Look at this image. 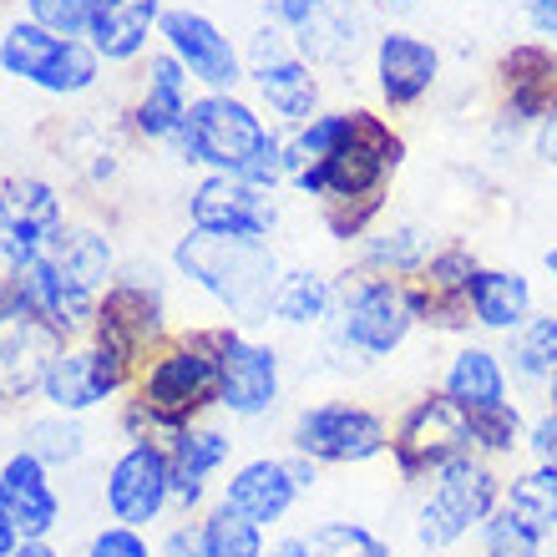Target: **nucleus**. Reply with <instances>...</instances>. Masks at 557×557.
Wrapping results in <instances>:
<instances>
[{"label": "nucleus", "mask_w": 557, "mask_h": 557, "mask_svg": "<svg viewBox=\"0 0 557 557\" xmlns=\"http://www.w3.org/2000/svg\"><path fill=\"white\" fill-rule=\"evenodd\" d=\"M400 162H406V137L366 107L320 112L305 127H294V137H284L289 188L314 198L320 208L385 203Z\"/></svg>", "instance_id": "f257e3e1"}, {"label": "nucleus", "mask_w": 557, "mask_h": 557, "mask_svg": "<svg viewBox=\"0 0 557 557\" xmlns=\"http://www.w3.org/2000/svg\"><path fill=\"white\" fill-rule=\"evenodd\" d=\"M173 147H177V158L193 162V168L244 177V183H253V188H264V193H274L278 183H289L284 137L238 91H198Z\"/></svg>", "instance_id": "f03ea898"}, {"label": "nucleus", "mask_w": 557, "mask_h": 557, "mask_svg": "<svg viewBox=\"0 0 557 557\" xmlns=\"http://www.w3.org/2000/svg\"><path fill=\"white\" fill-rule=\"evenodd\" d=\"M30 309H41L61 335H87L97 320L107 284L117 278V249L102 228L91 223H66L41 259L21 269H5Z\"/></svg>", "instance_id": "7ed1b4c3"}, {"label": "nucleus", "mask_w": 557, "mask_h": 557, "mask_svg": "<svg viewBox=\"0 0 557 557\" xmlns=\"http://www.w3.org/2000/svg\"><path fill=\"white\" fill-rule=\"evenodd\" d=\"M173 269L198 294H208L238 330L269 320V299H274V284L284 274L274 244H264V238H219L198 234V228H188L173 244Z\"/></svg>", "instance_id": "20e7f679"}, {"label": "nucleus", "mask_w": 557, "mask_h": 557, "mask_svg": "<svg viewBox=\"0 0 557 557\" xmlns=\"http://www.w3.org/2000/svg\"><path fill=\"white\" fill-rule=\"evenodd\" d=\"M133 406L143 411L147 431H188L203 411H219V355L213 330H188L147 355V366L133 381Z\"/></svg>", "instance_id": "39448f33"}, {"label": "nucleus", "mask_w": 557, "mask_h": 557, "mask_svg": "<svg viewBox=\"0 0 557 557\" xmlns=\"http://www.w3.org/2000/svg\"><path fill=\"white\" fill-rule=\"evenodd\" d=\"M416 330L411 299H406V278L391 274H355L339 278V305L330 314V350L345 355V366H381Z\"/></svg>", "instance_id": "423d86ee"}, {"label": "nucleus", "mask_w": 557, "mask_h": 557, "mask_svg": "<svg viewBox=\"0 0 557 557\" xmlns=\"http://www.w3.org/2000/svg\"><path fill=\"white\" fill-rule=\"evenodd\" d=\"M502 476L492 467V456H456L431 476V492H425L421 512H416V543L431 547V553H446L461 537L482 532V522L502 507Z\"/></svg>", "instance_id": "0eeeda50"}, {"label": "nucleus", "mask_w": 557, "mask_h": 557, "mask_svg": "<svg viewBox=\"0 0 557 557\" xmlns=\"http://www.w3.org/2000/svg\"><path fill=\"white\" fill-rule=\"evenodd\" d=\"M87 339L97 350H107L122 366L143 370V360L158 345H168V294L152 264H127L117 269V278L107 284L97 320H91Z\"/></svg>", "instance_id": "6e6552de"}, {"label": "nucleus", "mask_w": 557, "mask_h": 557, "mask_svg": "<svg viewBox=\"0 0 557 557\" xmlns=\"http://www.w3.org/2000/svg\"><path fill=\"white\" fill-rule=\"evenodd\" d=\"M0 72L46 97H82L102 82V57L87 36H57L41 21L21 15L0 30Z\"/></svg>", "instance_id": "1a4fd4ad"}, {"label": "nucleus", "mask_w": 557, "mask_h": 557, "mask_svg": "<svg viewBox=\"0 0 557 557\" xmlns=\"http://www.w3.org/2000/svg\"><path fill=\"white\" fill-rule=\"evenodd\" d=\"M61 350L66 335L41 309H30L0 269V406H26L30 396H41L46 370L57 366Z\"/></svg>", "instance_id": "9d476101"}, {"label": "nucleus", "mask_w": 557, "mask_h": 557, "mask_svg": "<svg viewBox=\"0 0 557 557\" xmlns=\"http://www.w3.org/2000/svg\"><path fill=\"white\" fill-rule=\"evenodd\" d=\"M289 446L314 467H366L391 451V421L360 400H314L294 416Z\"/></svg>", "instance_id": "9b49d317"}, {"label": "nucleus", "mask_w": 557, "mask_h": 557, "mask_svg": "<svg viewBox=\"0 0 557 557\" xmlns=\"http://www.w3.org/2000/svg\"><path fill=\"white\" fill-rule=\"evenodd\" d=\"M467 451H476L471 446V421L446 391H425L391 425V461H396L400 482H431L446 461Z\"/></svg>", "instance_id": "f8f14e48"}, {"label": "nucleus", "mask_w": 557, "mask_h": 557, "mask_svg": "<svg viewBox=\"0 0 557 557\" xmlns=\"http://www.w3.org/2000/svg\"><path fill=\"white\" fill-rule=\"evenodd\" d=\"M244 66H249V82H253V91H259V102H264L284 127H305L309 117H320V97H324L320 66H309V61L299 57V46H294L289 30H278L274 21L259 26Z\"/></svg>", "instance_id": "ddd939ff"}, {"label": "nucleus", "mask_w": 557, "mask_h": 557, "mask_svg": "<svg viewBox=\"0 0 557 557\" xmlns=\"http://www.w3.org/2000/svg\"><path fill=\"white\" fill-rule=\"evenodd\" d=\"M208 330H213V355H219V411H228L234 421L269 416L284 396L278 350L238 324H208Z\"/></svg>", "instance_id": "4468645a"}, {"label": "nucleus", "mask_w": 557, "mask_h": 557, "mask_svg": "<svg viewBox=\"0 0 557 557\" xmlns=\"http://www.w3.org/2000/svg\"><path fill=\"white\" fill-rule=\"evenodd\" d=\"M314 476L320 467L309 461V456H253L244 467L223 482V497L219 507H228L234 517L253 522V528H274L284 517L294 512V502L314 492Z\"/></svg>", "instance_id": "2eb2a0df"}, {"label": "nucleus", "mask_w": 557, "mask_h": 557, "mask_svg": "<svg viewBox=\"0 0 557 557\" xmlns=\"http://www.w3.org/2000/svg\"><path fill=\"white\" fill-rule=\"evenodd\" d=\"M61 228H66V203L57 183L36 173H15L0 183V269L41 259Z\"/></svg>", "instance_id": "dca6fc26"}, {"label": "nucleus", "mask_w": 557, "mask_h": 557, "mask_svg": "<svg viewBox=\"0 0 557 557\" xmlns=\"http://www.w3.org/2000/svg\"><path fill=\"white\" fill-rule=\"evenodd\" d=\"M497 137H532V127L557 112V46L553 41H522L502 51L497 61Z\"/></svg>", "instance_id": "f3484780"}, {"label": "nucleus", "mask_w": 557, "mask_h": 557, "mask_svg": "<svg viewBox=\"0 0 557 557\" xmlns=\"http://www.w3.org/2000/svg\"><path fill=\"white\" fill-rule=\"evenodd\" d=\"M102 497H107L112 522H122V528L143 532L147 522H158V517L173 507V456H168V446L152 436L133 441V446L107 467Z\"/></svg>", "instance_id": "a211bd4d"}, {"label": "nucleus", "mask_w": 557, "mask_h": 557, "mask_svg": "<svg viewBox=\"0 0 557 557\" xmlns=\"http://www.w3.org/2000/svg\"><path fill=\"white\" fill-rule=\"evenodd\" d=\"M158 36H162V51H173L203 91H234L238 82H249L244 51L228 41V30L213 15L193 11V5H168Z\"/></svg>", "instance_id": "6ab92c4d"}, {"label": "nucleus", "mask_w": 557, "mask_h": 557, "mask_svg": "<svg viewBox=\"0 0 557 557\" xmlns=\"http://www.w3.org/2000/svg\"><path fill=\"white\" fill-rule=\"evenodd\" d=\"M476 253L467 244H436V253L425 259L421 274L406 278V299H411V314L421 330H436V335H467L471 324V305H467V284L476 274Z\"/></svg>", "instance_id": "aec40b11"}, {"label": "nucleus", "mask_w": 557, "mask_h": 557, "mask_svg": "<svg viewBox=\"0 0 557 557\" xmlns=\"http://www.w3.org/2000/svg\"><path fill=\"white\" fill-rule=\"evenodd\" d=\"M188 228L219 238H264L278 228V203L274 193L253 188L244 177L208 173L188 188Z\"/></svg>", "instance_id": "412c9836"}, {"label": "nucleus", "mask_w": 557, "mask_h": 557, "mask_svg": "<svg viewBox=\"0 0 557 557\" xmlns=\"http://www.w3.org/2000/svg\"><path fill=\"white\" fill-rule=\"evenodd\" d=\"M133 381H137L133 366H122V360H112L107 350H97L91 339H82V345H66V350L57 355V366L46 370L41 396L51 411L87 416V411H97V406H107L117 391H127Z\"/></svg>", "instance_id": "4be33fe9"}, {"label": "nucleus", "mask_w": 557, "mask_h": 557, "mask_svg": "<svg viewBox=\"0 0 557 557\" xmlns=\"http://www.w3.org/2000/svg\"><path fill=\"white\" fill-rule=\"evenodd\" d=\"M370 72H375V97L391 112H411L421 107L441 82V51L416 30H381L370 46Z\"/></svg>", "instance_id": "5701e85b"}, {"label": "nucleus", "mask_w": 557, "mask_h": 557, "mask_svg": "<svg viewBox=\"0 0 557 557\" xmlns=\"http://www.w3.org/2000/svg\"><path fill=\"white\" fill-rule=\"evenodd\" d=\"M0 517L26 543H46L61 522V497L51 486V467L30 451H11L0 461Z\"/></svg>", "instance_id": "b1692460"}, {"label": "nucleus", "mask_w": 557, "mask_h": 557, "mask_svg": "<svg viewBox=\"0 0 557 557\" xmlns=\"http://www.w3.org/2000/svg\"><path fill=\"white\" fill-rule=\"evenodd\" d=\"M193 107V76L188 66L173 57V51H147L143 66V91L133 102V133L143 143H177L183 133V117Z\"/></svg>", "instance_id": "393cba45"}, {"label": "nucleus", "mask_w": 557, "mask_h": 557, "mask_svg": "<svg viewBox=\"0 0 557 557\" xmlns=\"http://www.w3.org/2000/svg\"><path fill=\"white\" fill-rule=\"evenodd\" d=\"M168 456H173V502L183 512H198L208 482L234 461V436L219 425H188L168 436Z\"/></svg>", "instance_id": "a878e982"}, {"label": "nucleus", "mask_w": 557, "mask_h": 557, "mask_svg": "<svg viewBox=\"0 0 557 557\" xmlns=\"http://www.w3.org/2000/svg\"><path fill=\"white\" fill-rule=\"evenodd\" d=\"M162 11H168L162 0H97L91 26H87L91 51L102 61H112V66L143 61L147 41H152L162 26Z\"/></svg>", "instance_id": "bb28decb"}, {"label": "nucleus", "mask_w": 557, "mask_h": 557, "mask_svg": "<svg viewBox=\"0 0 557 557\" xmlns=\"http://www.w3.org/2000/svg\"><path fill=\"white\" fill-rule=\"evenodd\" d=\"M441 391H446L461 411H492V406H507V400H512V375H507L502 350L467 339V345L446 360Z\"/></svg>", "instance_id": "cd10ccee"}, {"label": "nucleus", "mask_w": 557, "mask_h": 557, "mask_svg": "<svg viewBox=\"0 0 557 557\" xmlns=\"http://www.w3.org/2000/svg\"><path fill=\"white\" fill-rule=\"evenodd\" d=\"M467 305L471 320L492 330V335H512L517 324L528 320L532 309V278L522 269H497V264H476L467 284Z\"/></svg>", "instance_id": "c85d7f7f"}, {"label": "nucleus", "mask_w": 557, "mask_h": 557, "mask_svg": "<svg viewBox=\"0 0 557 557\" xmlns=\"http://www.w3.org/2000/svg\"><path fill=\"white\" fill-rule=\"evenodd\" d=\"M339 305V284L320 269H284L269 299V320L289 330H324Z\"/></svg>", "instance_id": "c756f323"}, {"label": "nucleus", "mask_w": 557, "mask_h": 557, "mask_svg": "<svg viewBox=\"0 0 557 557\" xmlns=\"http://www.w3.org/2000/svg\"><path fill=\"white\" fill-rule=\"evenodd\" d=\"M436 253L431 234L421 223H375L366 238H360V264L366 274H391V278H411L425 269V259Z\"/></svg>", "instance_id": "7c9ffc66"}, {"label": "nucleus", "mask_w": 557, "mask_h": 557, "mask_svg": "<svg viewBox=\"0 0 557 557\" xmlns=\"http://www.w3.org/2000/svg\"><path fill=\"white\" fill-rule=\"evenodd\" d=\"M507 375L522 385H547L557 375V309H532L507 335Z\"/></svg>", "instance_id": "2f4dec72"}, {"label": "nucleus", "mask_w": 557, "mask_h": 557, "mask_svg": "<svg viewBox=\"0 0 557 557\" xmlns=\"http://www.w3.org/2000/svg\"><path fill=\"white\" fill-rule=\"evenodd\" d=\"M294 46H299V57H305L309 66H345V61H355V51L366 46V21H360L350 5L335 0L314 26L294 36Z\"/></svg>", "instance_id": "473e14b6"}, {"label": "nucleus", "mask_w": 557, "mask_h": 557, "mask_svg": "<svg viewBox=\"0 0 557 557\" xmlns=\"http://www.w3.org/2000/svg\"><path fill=\"white\" fill-rule=\"evenodd\" d=\"M502 507L517 522H528L537 537H553L557 532V471H547V467L517 471L512 482L502 486Z\"/></svg>", "instance_id": "72a5a7b5"}, {"label": "nucleus", "mask_w": 557, "mask_h": 557, "mask_svg": "<svg viewBox=\"0 0 557 557\" xmlns=\"http://www.w3.org/2000/svg\"><path fill=\"white\" fill-rule=\"evenodd\" d=\"M21 451H30L36 461H46V467H76V461L87 456V431L66 411L36 416V421H26V431H21Z\"/></svg>", "instance_id": "f704fd0d"}, {"label": "nucleus", "mask_w": 557, "mask_h": 557, "mask_svg": "<svg viewBox=\"0 0 557 557\" xmlns=\"http://www.w3.org/2000/svg\"><path fill=\"white\" fill-rule=\"evenodd\" d=\"M471 421V446H476V456H512L522 441H528V421H522V411H517V400H507V406H492V411H467Z\"/></svg>", "instance_id": "c9c22d12"}, {"label": "nucleus", "mask_w": 557, "mask_h": 557, "mask_svg": "<svg viewBox=\"0 0 557 557\" xmlns=\"http://www.w3.org/2000/svg\"><path fill=\"white\" fill-rule=\"evenodd\" d=\"M203 557H264V528H253L228 507L203 517Z\"/></svg>", "instance_id": "e433bc0d"}, {"label": "nucleus", "mask_w": 557, "mask_h": 557, "mask_svg": "<svg viewBox=\"0 0 557 557\" xmlns=\"http://www.w3.org/2000/svg\"><path fill=\"white\" fill-rule=\"evenodd\" d=\"M309 557H396L385 537L366 528V522H320L305 537Z\"/></svg>", "instance_id": "4c0bfd02"}, {"label": "nucleus", "mask_w": 557, "mask_h": 557, "mask_svg": "<svg viewBox=\"0 0 557 557\" xmlns=\"http://www.w3.org/2000/svg\"><path fill=\"white\" fill-rule=\"evenodd\" d=\"M547 553V537L528 528V522H517L507 507L482 522V557H543Z\"/></svg>", "instance_id": "58836bf2"}, {"label": "nucleus", "mask_w": 557, "mask_h": 557, "mask_svg": "<svg viewBox=\"0 0 557 557\" xmlns=\"http://www.w3.org/2000/svg\"><path fill=\"white\" fill-rule=\"evenodd\" d=\"M97 0H26V15L57 36H87Z\"/></svg>", "instance_id": "ea45409f"}, {"label": "nucleus", "mask_w": 557, "mask_h": 557, "mask_svg": "<svg viewBox=\"0 0 557 557\" xmlns=\"http://www.w3.org/2000/svg\"><path fill=\"white\" fill-rule=\"evenodd\" d=\"M82 557H152V547H147V537L137 528H122V522H112V528L91 532V543Z\"/></svg>", "instance_id": "a19ab883"}, {"label": "nucleus", "mask_w": 557, "mask_h": 557, "mask_svg": "<svg viewBox=\"0 0 557 557\" xmlns=\"http://www.w3.org/2000/svg\"><path fill=\"white\" fill-rule=\"evenodd\" d=\"M335 0H264V15L274 21L278 30H289V36H299V30H309L314 21H320L324 11H330Z\"/></svg>", "instance_id": "79ce46f5"}, {"label": "nucleus", "mask_w": 557, "mask_h": 557, "mask_svg": "<svg viewBox=\"0 0 557 557\" xmlns=\"http://www.w3.org/2000/svg\"><path fill=\"white\" fill-rule=\"evenodd\" d=\"M528 456H532V467H547L557 471V406H547L543 416H532L528 421Z\"/></svg>", "instance_id": "37998d69"}, {"label": "nucleus", "mask_w": 557, "mask_h": 557, "mask_svg": "<svg viewBox=\"0 0 557 557\" xmlns=\"http://www.w3.org/2000/svg\"><path fill=\"white\" fill-rule=\"evenodd\" d=\"M522 21L537 41H557V0H522Z\"/></svg>", "instance_id": "c03bdc74"}, {"label": "nucleus", "mask_w": 557, "mask_h": 557, "mask_svg": "<svg viewBox=\"0 0 557 557\" xmlns=\"http://www.w3.org/2000/svg\"><path fill=\"white\" fill-rule=\"evenodd\" d=\"M162 553H168V557H203V517H198V522H183V528L168 532Z\"/></svg>", "instance_id": "a18cd8bd"}, {"label": "nucleus", "mask_w": 557, "mask_h": 557, "mask_svg": "<svg viewBox=\"0 0 557 557\" xmlns=\"http://www.w3.org/2000/svg\"><path fill=\"white\" fill-rule=\"evenodd\" d=\"M532 152H537L547 168H557V112H547V117L532 127Z\"/></svg>", "instance_id": "49530a36"}, {"label": "nucleus", "mask_w": 557, "mask_h": 557, "mask_svg": "<svg viewBox=\"0 0 557 557\" xmlns=\"http://www.w3.org/2000/svg\"><path fill=\"white\" fill-rule=\"evenodd\" d=\"M264 557H309V543L305 537H278V543L264 547Z\"/></svg>", "instance_id": "de8ad7c7"}, {"label": "nucleus", "mask_w": 557, "mask_h": 557, "mask_svg": "<svg viewBox=\"0 0 557 557\" xmlns=\"http://www.w3.org/2000/svg\"><path fill=\"white\" fill-rule=\"evenodd\" d=\"M21 543H26V537H21V532H15L11 522L0 517V557H11V553H15V547H21Z\"/></svg>", "instance_id": "09e8293b"}, {"label": "nucleus", "mask_w": 557, "mask_h": 557, "mask_svg": "<svg viewBox=\"0 0 557 557\" xmlns=\"http://www.w3.org/2000/svg\"><path fill=\"white\" fill-rule=\"evenodd\" d=\"M11 557H57V547L51 543H21Z\"/></svg>", "instance_id": "8fccbe9b"}, {"label": "nucleus", "mask_w": 557, "mask_h": 557, "mask_svg": "<svg viewBox=\"0 0 557 557\" xmlns=\"http://www.w3.org/2000/svg\"><path fill=\"white\" fill-rule=\"evenodd\" d=\"M543 269L553 274V284H557V244H553V249H543Z\"/></svg>", "instance_id": "3c124183"}, {"label": "nucleus", "mask_w": 557, "mask_h": 557, "mask_svg": "<svg viewBox=\"0 0 557 557\" xmlns=\"http://www.w3.org/2000/svg\"><path fill=\"white\" fill-rule=\"evenodd\" d=\"M385 11H416V5H421V0H381Z\"/></svg>", "instance_id": "603ef678"}, {"label": "nucleus", "mask_w": 557, "mask_h": 557, "mask_svg": "<svg viewBox=\"0 0 557 557\" xmlns=\"http://www.w3.org/2000/svg\"><path fill=\"white\" fill-rule=\"evenodd\" d=\"M547 406H557V375L547 381Z\"/></svg>", "instance_id": "864d4df0"}]
</instances>
